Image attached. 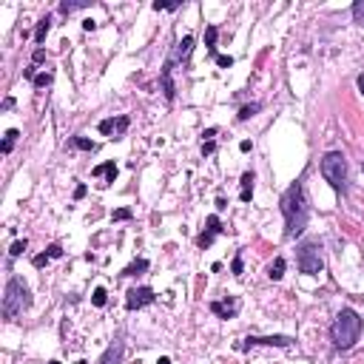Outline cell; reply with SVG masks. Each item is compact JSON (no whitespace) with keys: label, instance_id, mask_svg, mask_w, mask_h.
I'll return each instance as SVG.
<instances>
[{"label":"cell","instance_id":"6da1fadb","mask_svg":"<svg viewBox=\"0 0 364 364\" xmlns=\"http://www.w3.org/2000/svg\"><path fill=\"white\" fill-rule=\"evenodd\" d=\"M282 216H284V236L296 239L308 228V216H310V202L304 194V179H296L288 191L282 194Z\"/></svg>","mask_w":364,"mask_h":364},{"label":"cell","instance_id":"7a4b0ae2","mask_svg":"<svg viewBox=\"0 0 364 364\" xmlns=\"http://www.w3.org/2000/svg\"><path fill=\"white\" fill-rule=\"evenodd\" d=\"M361 330H364L361 316L353 308H341L336 321H333V327H330V339H333L336 350H350V347L361 339Z\"/></svg>","mask_w":364,"mask_h":364},{"label":"cell","instance_id":"3957f363","mask_svg":"<svg viewBox=\"0 0 364 364\" xmlns=\"http://www.w3.org/2000/svg\"><path fill=\"white\" fill-rule=\"evenodd\" d=\"M31 308V293L29 288H26L23 279L12 276L6 282V293H3V319H14V316H20L23 310Z\"/></svg>","mask_w":364,"mask_h":364},{"label":"cell","instance_id":"277c9868","mask_svg":"<svg viewBox=\"0 0 364 364\" xmlns=\"http://www.w3.org/2000/svg\"><path fill=\"white\" fill-rule=\"evenodd\" d=\"M319 168H321V177L330 182L333 191H341V188H344V182H347V160H344L341 151H330V154H324Z\"/></svg>","mask_w":364,"mask_h":364},{"label":"cell","instance_id":"5b68a950","mask_svg":"<svg viewBox=\"0 0 364 364\" xmlns=\"http://www.w3.org/2000/svg\"><path fill=\"white\" fill-rule=\"evenodd\" d=\"M299 271L304 273V276H319L321 267H324V259H321V245L319 239H310L304 242L302 247H299Z\"/></svg>","mask_w":364,"mask_h":364},{"label":"cell","instance_id":"8992f818","mask_svg":"<svg viewBox=\"0 0 364 364\" xmlns=\"http://www.w3.org/2000/svg\"><path fill=\"white\" fill-rule=\"evenodd\" d=\"M293 339L290 336H247L242 344H236V350H247V347H290Z\"/></svg>","mask_w":364,"mask_h":364},{"label":"cell","instance_id":"52a82bcc","mask_svg":"<svg viewBox=\"0 0 364 364\" xmlns=\"http://www.w3.org/2000/svg\"><path fill=\"white\" fill-rule=\"evenodd\" d=\"M154 302H157V293L151 288H131L128 293H125V308L128 310H140V308L154 304Z\"/></svg>","mask_w":364,"mask_h":364},{"label":"cell","instance_id":"ba28073f","mask_svg":"<svg viewBox=\"0 0 364 364\" xmlns=\"http://www.w3.org/2000/svg\"><path fill=\"white\" fill-rule=\"evenodd\" d=\"M205 225H208V228H205L202 234L197 236V245L202 247V251H205V247H210V245H214L216 234H225V228H222V222H219V216H216V214H210L208 219H205Z\"/></svg>","mask_w":364,"mask_h":364},{"label":"cell","instance_id":"9c48e42d","mask_svg":"<svg viewBox=\"0 0 364 364\" xmlns=\"http://www.w3.org/2000/svg\"><path fill=\"white\" fill-rule=\"evenodd\" d=\"M174 66H177V60H174V57H168V63L162 66V71H160V83H162V94H165V100L177 97V88H174V80H171Z\"/></svg>","mask_w":364,"mask_h":364},{"label":"cell","instance_id":"30bf717a","mask_svg":"<svg viewBox=\"0 0 364 364\" xmlns=\"http://www.w3.org/2000/svg\"><path fill=\"white\" fill-rule=\"evenodd\" d=\"M123 356H125V344L120 339H114L111 344L105 347V353L100 356L97 364H123Z\"/></svg>","mask_w":364,"mask_h":364},{"label":"cell","instance_id":"8fae6325","mask_svg":"<svg viewBox=\"0 0 364 364\" xmlns=\"http://www.w3.org/2000/svg\"><path fill=\"white\" fill-rule=\"evenodd\" d=\"M210 313L219 319H234L239 313V299H225V302H210Z\"/></svg>","mask_w":364,"mask_h":364},{"label":"cell","instance_id":"7c38bea8","mask_svg":"<svg viewBox=\"0 0 364 364\" xmlns=\"http://www.w3.org/2000/svg\"><path fill=\"white\" fill-rule=\"evenodd\" d=\"M128 128V117H108V120H103V123H100V134H123V131Z\"/></svg>","mask_w":364,"mask_h":364},{"label":"cell","instance_id":"4fadbf2b","mask_svg":"<svg viewBox=\"0 0 364 364\" xmlns=\"http://www.w3.org/2000/svg\"><path fill=\"white\" fill-rule=\"evenodd\" d=\"M91 174H94V177H103L105 185H111L114 179H117V165H114V162H103V165H97Z\"/></svg>","mask_w":364,"mask_h":364},{"label":"cell","instance_id":"5bb4252c","mask_svg":"<svg viewBox=\"0 0 364 364\" xmlns=\"http://www.w3.org/2000/svg\"><path fill=\"white\" fill-rule=\"evenodd\" d=\"M253 179H256V177H253V171L242 174V179H239V185H242L239 197H242V202H251V197H253Z\"/></svg>","mask_w":364,"mask_h":364},{"label":"cell","instance_id":"9a60e30c","mask_svg":"<svg viewBox=\"0 0 364 364\" xmlns=\"http://www.w3.org/2000/svg\"><path fill=\"white\" fill-rule=\"evenodd\" d=\"M191 49H194V37H191V34H188V37H182V40H179V43H177V51H174V60H182V57H188V54H191Z\"/></svg>","mask_w":364,"mask_h":364},{"label":"cell","instance_id":"2e32d148","mask_svg":"<svg viewBox=\"0 0 364 364\" xmlns=\"http://www.w3.org/2000/svg\"><path fill=\"white\" fill-rule=\"evenodd\" d=\"M284 267H288V262H284L282 256H276V259L271 262V267H267V276H271L273 282H279V279L284 276Z\"/></svg>","mask_w":364,"mask_h":364},{"label":"cell","instance_id":"e0dca14e","mask_svg":"<svg viewBox=\"0 0 364 364\" xmlns=\"http://www.w3.org/2000/svg\"><path fill=\"white\" fill-rule=\"evenodd\" d=\"M17 137H20L17 128H9L6 134H3V145H0V154H12V148H14V142H17Z\"/></svg>","mask_w":364,"mask_h":364},{"label":"cell","instance_id":"ac0fdd59","mask_svg":"<svg viewBox=\"0 0 364 364\" xmlns=\"http://www.w3.org/2000/svg\"><path fill=\"white\" fill-rule=\"evenodd\" d=\"M145 271H148V259H134L120 276H140V273H145Z\"/></svg>","mask_w":364,"mask_h":364},{"label":"cell","instance_id":"d6986e66","mask_svg":"<svg viewBox=\"0 0 364 364\" xmlns=\"http://www.w3.org/2000/svg\"><path fill=\"white\" fill-rule=\"evenodd\" d=\"M49 29H51V17L46 14V17L37 23V29H34V40H37V46L46 43V34H49Z\"/></svg>","mask_w":364,"mask_h":364},{"label":"cell","instance_id":"ffe728a7","mask_svg":"<svg viewBox=\"0 0 364 364\" xmlns=\"http://www.w3.org/2000/svg\"><path fill=\"white\" fill-rule=\"evenodd\" d=\"M91 3H68V0H63L60 3V14H74V12H80V9H88Z\"/></svg>","mask_w":364,"mask_h":364},{"label":"cell","instance_id":"44dd1931","mask_svg":"<svg viewBox=\"0 0 364 364\" xmlns=\"http://www.w3.org/2000/svg\"><path fill=\"white\" fill-rule=\"evenodd\" d=\"M71 145H74V148H80V151H94V148H97V142L86 140V137H74V140H71Z\"/></svg>","mask_w":364,"mask_h":364},{"label":"cell","instance_id":"7402d4cb","mask_svg":"<svg viewBox=\"0 0 364 364\" xmlns=\"http://www.w3.org/2000/svg\"><path fill=\"white\" fill-rule=\"evenodd\" d=\"M216 34H219L216 26H208V29H205V46H208V51L216 49Z\"/></svg>","mask_w":364,"mask_h":364},{"label":"cell","instance_id":"603a6c76","mask_svg":"<svg viewBox=\"0 0 364 364\" xmlns=\"http://www.w3.org/2000/svg\"><path fill=\"white\" fill-rule=\"evenodd\" d=\"M105 302H108V293H105V288H97V290L91 293V304H94V308H103Z\"/></svg>","mask_w":364,"mask_h":364},{"label":"cell","instance_id":"cb8c5ba5","mask_svg":"<svg viewBox=\"0 0 364 364\" xmlns=\"http://www.w3.org/2000/svg\"><path fill=\"white\" fill-rule=\"evenodd\" d=\"M259 108H262V105H259V103H251V105H242V108H239V120H251V117H253V114L259 111Z\"/></svg>","mask_w":364,"mask_h":364},{"label":"cell","instance_id":"d4e9b609","mask_svg":"<svg viewBox=\"0 0 364 364\" xmlns=\"http://www.w3.org/2000/svg\"><path fill=\"white\" fill-rule=\"evenodd\" d=\"M353 20H356L358 26H364V0H356V3H353Z\"/></svg>","mask_w":364,"mask_h":364},{"label":"cell","instance_id":"484cf974","mask_svg":"<svg viewBox=\"0 0 364 364\" xmlns=\"http://www.w3.org/2000/svg\"><path fill=\"white\" fill-rule=\"evenodd\" d=\"M51 80H54V74H51V71H43V74L34 77V86H37V88H46V86H51Z\"/></svg>","mask_w":364,"mask_h":364},{"label":"cell","instance_id":"4316f807","mask_svg":"<svg viewBox=\"0 0 364 364\" xmlns=\"http://www.w3.org/2000/svg\"><path fill=\"white\" fill-rule=\"evenodd\" d=\"M131 216H134V214H131L128 208H117L111 214V219H114V222H125V219H131Z\"/></svg>","mask_w":364,"mask_h":364},{"label":"cell","instance_id":"83f0119b","mask_svg":"<svg viewBox=\"0 0 364 364\" xmlns=\"http://www.w3.org/2000/svg\"><path fill=\"white\" fill-rule=\"evenodd\" d=\"M23 251H26V239H17V242H14L12 247H9V256H12V259H14V256H20V253H23Z\"/></svg>","mask_w":364,"mask_h":364},{"label":"cell","instance_id":"f1b7e54d","mask_svg":"<svg viewBox=\"0 0 364 364\" xmlns=\"http://www.w3.org/2000/svg\"><path fill=\"white\" fill-rule=\"evenodd\" d=\"M231 271H234V276H242V271H245V265H242V253L234 259V265H231Z\"/></svg>","mask_w":364,"mask_h":364},{"label":"cell","instance_id":"f546056e","mask_svg":"<svg viewBox=\"0 0 364 364\" xmlns=\"http://www.w3.org/2000/svg\"><path fill=\"white\" fill-rule=\"evenodd\" d=\"M216 66H219V68H231V66H234V57H228V54L216 57Z\"/></svg>","mask_w":364,"mask_h":364},{"label":"cell","instance_id":"4dcf8cb0","mask_svg":"<svg viewBox=\"0 0 364 364\" xmlns=\"http://www.w3.org/2000/svg\"><path fill=\"white\" fill-rule=\"evenodd\" d=\"M46 253H49L51 259H60V256H63V247H60V245H49V247H46Z\"/></svg>","mask_w":364,"mask_h":364},{"label":"cell","instance_id":"1f68e13d","mask_svg":"<svg viewBox=\"0 0 364 364\" xmlns=\"http://www.w3.org/2000/svg\"><path fill=\"white\" fill-rule=\"evenodd\" d=\"M214 151H216V142H214V140L202 142V154H205V157H208V154H214Z\"/></svg>","mask_w":364,"mask_h":364},{"label":"cell","instance_id":"d6a6232c","mask_svg":"<svg viewBox=\"0 0 364 364\" xmlns=\"http://www.w3.org/2000/svg\"><path fill=\"white\" fill-rule=\"evenodd\" d=\"M49 259H51L49 253H40V256H34V267H43V265H46V262H49Z\"/></svg>","mask_w":364,"mask_h":364},{"label":"cell","instance_id":"836d02e7","mask_svg":"<svg viewBox=\"0 0 364 364\" xmlns=\"http://www.w3.org/2000/svg\"><path fill=\"white\" fill-rule=\"evenodd\" d=\"M31 60H34V63H43V60H46V51H43V49H37L34 54H31Z\"/></svg>","mask_w":364,"mask_h":364},{"label":"cell","instance_id":"e575fe53","mask_svg":"<svg viewBox=\"0 0 364 364\" xmlns=\"http://www.w3.org/2000/svg\"><path fill=\"white\" fill-rule=\"evenodd\" d=\"M86 191H88L86 185H77V188H74V199H83V197H86Z\"/></svg>","mask_w":364,"mask_h":364},{"label":"cell","instance_id":"d590c367","mask_svg":"<svg viewBox=\"0 0 364 364\" xmlns=\"http://www.w3.org/2000/svg\"><path fill=\"white\" fill-rule=\"evenodd\" d=\"M251 148H253V142H251V140H242V142H239V151H245V154H247Z\"/></svg>","mask_w":364,"mask_h":364},{"label":"cell","instance_id":"8d00e7d4","mask_svg":"<svg viewBox=\"0 0 364 364\" xmlns=\"http://www.w3.org/2000/svg\"><path fill=\"white\" fill-rule=\"evenodd\" d=\"M83 29H86V31H94V29H97V23H94V20H86V23H83Z\"/></svg>","mask_w":364,"mask_h":364},{"label":"cell","instance_id":"74e56055","mask_svg":"<svg viewBox=\"0 0 364 364\" xmlns=\"http://www.w3.org/2000/svg\"><path fill=\"white\" fill-rule=\"evenodd\" d=\"M3 108H6V111H9V108H14V100L6 97V100H3Z\"/></svg>","mask_w":364,"mask_h":364},{"label":"cell","instance_id":"f35d334b","mask_svg":"<svg viewBox=\"0 0 364 364\" xmlns=\"http://www.w3.org/2000/svg\"><path fill=\"white\" fill-rule=\"evenodd\" d=\"M202 137H205V140H214V137H216V128H208V131H205V134H202Z\"/></svg>","mask_w":364,"mask_h":364},{"label":"cell","instance_id":"ab89813d","mask_svg":"<svg viewBox=\"0 0 364 364\" xmlns=\"http://www.w3.org/2000/svg\"><path fill=\"white\" fill-rule=\"evenodd\" d=\"M356 86H358V91L364 94V74H358V80H356Z\"/></svg>","mask_w":364,"mask_h":364},{"label":"cell","instance_id":"60d3db41","mask_svg":"<svg viewBox=\"0 0 364 364\" xmlns=\"http://www.w3.org/2000/svg\"><path fill=\"white\" fill-rule=\"evenodd\" d=\"M157 364H171V358H168V356H160V358H157Z\"/></svg>","mask_w":364,"mask_h":364},{"label":"cell","instance_id":"b9f144b4","mask_svg":"<svg viewBox=\"0 0 364 364\" xmlns=\"http://www.w3.org/2000/svg\"><path fill=\"white\" fill-rule=\"evenodd\" d=\"M49 364H60V361H49Z\"/></svg>","mask_w":364,"mask_h":364}]
</instances>
